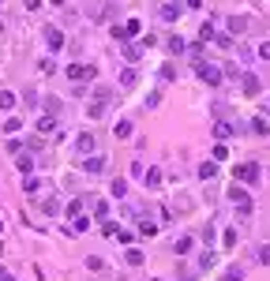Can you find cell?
<instances>
[{
	"label": "cell",
	"instance_id": "6da1fadb",
	"mask_svg": "<svg viewBox=\"0 0 270 281\" xmlns=\"http://www.w3.org/2000/svg\"><path fill=\"white\" fill-rule=\"evenodd\" d=\"M68 79H71V86H86V83L98 79V68H94V64H71Z\"/></svg>",
	"mask_w": 270,
	"mask_h": 281
},
{
	"label": "cell",
	"instance_id": "7a4b0ae2",
	"mask_svg": "<svg viewBox=\"0 0 270 281\" xmlns=\"http://www.w3.org/2000/svg\"><path fill=\"white\" fill-rule=\"evenodd\" d=\"M109 105H113V90H105V86H98V101H94V105L86 109V116H90V120H98V116H101L105 109H109Z\"/></svg>",
	"mask_w": 270,
	"mask_h": 281
},
{
	"label": "cell",
	"instance_id": "3957f363",
	"mask_svg": "<svg viewBox=\"0 0 270 281\" xmlns=\"http://www.w3.org/2000/svg\"><path fill=\"white\" fill-rule=\"evenodd\" d=\"M233 176H237L240 184H259V165L255 161H244V165L233 169Z\"/></svg>",
	"mask_w": 270,
	"mask_h": 281
},
{
	"label": "cell",
	"instance_id": "277c9868",
	"mask_svg": "<svg viewBox=\"0 0 270 281\" xmlns=\"http://www.w3.org/2000/svg\"><path fill=\"white\" fill-rule=\"evenodd\" d=\"M199 79H203L206 86H218L225 75H222V68H218V64H199Z\"/></svg>",
	"mask_w": 270,
	"mask_h": 281
},
{
	"label": "cell",
	"instance_id": "5b68a950",
	"mask_svg": "<svg viewBox=\"0 0 270 281\" xmlns=\"http://www.w3.org/2000/svg\"><path fill=\"white\" fill-rule=\"evenodd\" d=\"M45 45H49V53H60L64 49V34L57 27H45Z\"/></svg>",
	"mask_w": 270,
	"mask_h": 281
},
{
	"label": "cell",
	"instance_id": "8992f818",
	"mask_svg": "<svg viewBox=\"0 0 270 281\" xmlns=\"http://www.w3.org/2000/svg\"><path fill=\"white\" fill-rule=\"evenodd\" d=\"M240 90H244V94H248V98H255L259 90H263V79H259V75H244Z\"/></svg>",
	"mask_w": 270,
	"mask_h": 281
},
{
	"label": "cell",
	"instance_id": "52a82bcc",
	"mask_svg": "<svg viewBox=\"0 0 270 281\" xmlns=\"http://www.w3.org/2000/svg\"><path fill=\"white\" fill-rule=\"evenodd\" d=\"M105 165H109V161H105V157H98V154H90V157L83 161V169L90 172V176H98V172H105Z\"/></svg>",
	"mask_w": 270,
	"mask_h": 281
},
{
	"label": "cell",
	"instance_id": "ba28073f",
	"mask_svg": "<svg viewBox=\"0 0 270 281\" xmlns=\"http://www.w3.org/2000/svg\"><path fill=\"white\" fill-rule=\"evenodd\" d=\"M248 30V15H229V34H244Z\"/></svg>",
	"mask_w": 270,
	"mask_h": 281
},
{
	"label": "cell",
	"instance_id": "9c48e42d",
	"mask_svg": "<svg viewBox=\"0 0 270 281\" xmlns=\"http://www.w3.org/2000/svg\"><path fill=\"white\" fill-rule=\"evenodd\" d=\"M75 150H79V154H90V150H94V135H90V131H83V135L75 139Z\"/></svg>",
	"mask_w": 270,
	"mask_h": 281
},
{
	"label": "cell",
	"instance_id": "30bf717a",
	"mask_svg": "<svg viewBox=\"0 0 270 281\" xmlns=\"http://www.w3.org/2000/svg\"><path fill=\"white\" fill-rule=\"evenodd\" d=\"M169 53H176V56L188 53V42L180 38V34H169Z\"/></svg>",
	"mask_w": 270,
	"mask_h": 281
},
{
	"label": "cell",
	"instance_id": "8fae6325",
	"mask_svg": "<svg viewBox=\"0 0 270 281\" xmlns=\"http://www.w3.org/2000/svg\"><path fill=\"white\" fill-rule=\"evenodd\" d=\"M229 135H233V124L229 120H218L214 124V139H229Z\"/></svg>",
	"mask_w": 270,
	"mask_h": 281
},
{
	"label": "cell",
	"instance_id": "7c38bea8",
	"mask_svg": "<svg viewBox=\"0 0 270 281\" xmlns=\"http://www.w3.org/2000/svg\"><path fill=\"white\" fill-rule=\"evenodd\" d=\"M161 19H165V23H173V19H176V15H180V8H176V4H161Z\"/></svg>",
	"mask_w": 270,
	"mask_h": 281
},
{
	"label": "cell",
	"instance_id": "4fadbf2b",
	"mask_svg": "<svg viewBox=\"0 0 270 281\" xmlns=\"http://www.w3.org/2000/svg\"><path fill=\"white\" fill-rule=\"evenodd\" d=\"M109 191H113V199H124V195H128V180H113V184H109Z\"/></svg>",
	"mask_w": 270,
	"mask_h": 281
},
{
	"label": "cell",
	"instance_id": "5bb4252c",
	"mask_svg": "<svg viewBox=\"0 0 270 281\" xmlns=\"http://www.w3.org/2000/svg\"><path fill=\"white\" fill-rule=\"evenodd\" d=\"M214 172H218V165H214V161H203L199 165V180H214Z\"/></svg>",
	"mask_w": 270,
	"mask_h": 281
},
{
	"label": "cell",
	"instance_id": "9a60e30c",
	"mask_svg": "<svg viewBox=\"0 0 270 281\" xmlns=\"http://www.w3.org/2000/svg\"><path fill=\"white\" fill-rule=\"evenodd\" d=\"M38 131H42V135L57 131V120H53V116H42V120H38Z\"/></svg>",
	"mask_w": 270,
	"mask_h": 281
},
{
	"label": "cell",
	"instance_id": "2e32d148",
	"mask_svg": "<svg viewBox=\"0 0 270 281\" xmlns=\"http://www.w3.org/2000/svg\"><path fill=\"white\" fill-rule=\"evenodd\" d=\"M146 187H161V169H150V172H146Z\"/></svg>",
	"mask_w": 270,
	"mask_h": 281
},
{
	"label": "cell",
	"instance_id": "e0dca14e",
	"mask_svg": "<svg viewBox=\"0 0 270 281\" xmlns=\"http://www.w3.org/2000/svg\"><path fill=\"white\" fill-rule=\"evenodd\" d=\"M15 165H19V172H27V176H30V172H34V157H30V154H23L19 161H15Z\"/></svg>",
	"mask_w": 270,
	"mask_h": 281
},
{
	"label": "cell",
	"instance_id": "ac0fdd59",
	"mask_svg": "<svg viewBox=\"0 0 270 281\" xmlns=\"http://www.w3.org/2000/svg\"><path fill=\"white\" fill-rule=\"evenodd\" d=\"M113 135H116V139H128V135H131V120H120Z\"/></svg>",
	"mask_w": 270,
	"mask_h": 281
},
{
	"label": "cell",
	"instance_id": "d6986e66",
	"mask_svg": "<svg viewBox=\"0 0 270 281\" xmlns=\"http://www.w3.org/2000/svg\"><path fill=\"white\" fill-rule=\"evenodd\" d=\"M191 244H195L191 236H180V240H176V255H188V251H191Z\"/></svg>",
	"mask_w": 270,
	"mask_h": 281
},
{
	"label": "cell",
	"instance_id": "ffe728a7",
	"mask_svg": "<svg viewBox=\"0 0 270 281\" xmlns=\"http://www.w3.org/2000/svg\"><path fill=\"white\" fill-rule=\"evenodd\" d=\"M124 34H128V38H135V34H143V23H139V19H128V27H124Z\"/></svg>",
	"mask_w": 270,
	"mask_h": 281
},
{
	"label": "cell",
	"instance_id": "44dd1931",
	"mask_svg": "<svg viewBox=\"0 0 270 281\" xmlns=\"http://www.w3.org/2000/svg\"><path fill=\"white\" fill-rule=\"evenodd\" d=\"M15 105V94L12 90H0V109H12Z\"/></svg>",
	"mask_w": 270,
	"mask_h": 281
},
{
	"label": "cell",
	"instance_id": "7402d4cb",
	"mask_svg": "<svg viewBox=\"0 0 270 281\" xmlns=\"http://www.w3.org/2000/svg\"><path fill=\"white\" fill-rule=\"evenodd\" d=\"M252 131H255V135H267V120H263V116H252Z\"/></svg>",
	"mask_w": 270,
	"mask_h": 281
},
{
	"label": "cell",
	"instance_id": "603a6c76",
	"mask_svg": "<svg viewBox=\"0 0 270 281\" xmlns=\"http://www.w3.org/2000/svg\"><path fill=\"white\" fill-rule=\"evenodd\" d=\"M23 187H27V195H38V187H42V184H38V176H27Z\"/></svg>",
	"mask_w": 270,
	"mask_h": 281
},
{
	"label": "cell",
	"instance_id": "cb8c5ba5",
	"mask_svg": "<svg viewBox=\"0 0 270 281\" xmlns=\"http://www.w3.org/2000/svg\"><path fill=\"white\" fill-rule=\"evenodd\" d=\"M214 45H218V49H233L237 42H233V34H218V42H214Z\"/></svg>",
	"mask_w": 270,
	"mask_h": 281
},
{
	"label": "cell",
	"instance_id": "d4e9b609",
	"mask_svg": "<svg viewBox=\"0 0 270 281\" xmlns=\"http://www.w3.org/2000/svg\"><path fill=\"white\" fill-rule=\"evenodd\" d=\"M214 161H229V146L218 142V146H214Z\"/></svg>",
	"mask_w": 270,
	"mask_h": 281
},
{
	"label": "cell",
	"instance_id": "484cf974",
	"mask_svg": "<svg viewBox=\"0 0 270 281\" xmlns=\"http://www.w3.org/2000/svg\"><path fill=\"white\" fill-rule=\"evenodd\" d=\"M161 79H165V83H173V79H176V68H173V64H161Z\"/></svg>",
	"mask_w": 270,
	"mask_h": 281
},
{
	"label": "cell",
	"instance_id": "4316f807",
	"mask_svg": "<svg viewBox=\"0 0 270 281\" xmlns=\"http://www.w3.org/2000/svg\"><path fill=\"white\" fill-rule=\"evenodd\" d=\"M86 225H90V218H75V225H71L68 233H86Z\"/></svg>",
	"mask_w": 270,
	"mask_h": 281
},
{
	"label": "cell",
	"instance_id": "83f0119b",
	"mask_svg": "<svg viewBox=\"0 0 270 281\" xmlns=\"http://www.w3.org/2000/svg\"><path fill=\"white\" fill-rule=\"evenodd\" d=\"M4 131H8V135H15V131H23V124H19V116H12V120L4 124Z\"/></svg>",
	"mask_w": 270,
	"mask_h": 281
},
{
	"label": "cell",
	"instance_id": "f1b7e54d",
	"mask_svg": "<svg viewBox=\"0 0 270 281\" xmlns=\"http://www.w3.org/2000/svg\"><path fill=\"white\" fill-rule=\"evenodd\" d=\"M101 233H105V236H116V221H109V218H105V221H101Z\"/></svg>",
	"mask_w": 270,
	"mask_h": 281
},
{
	"label": "cell",
	"instance_id": "f546056e",
	"mask_svg": "<svg viewBox=\"0 0 270 281\" xmlns=\"http://www.w3.org/2000/svg\"><path fill=\"white\" fill-rule=\"evenodd\" d=\"M105 266V263H101V255H90V259H86V270H101Z\"/></svg>",
	"mask_w": 270,
	"mask_h": 281
},
{
	"label": "cell",
	"instance_id": "4dcf8cb0",
	"mask_svg": "<svg viewBox=\"0 0 270 281\" xmlns=\"http://www.w3.org/2000/svg\"><path fill=\"white\" fill-rule=\"evenodd\" d=\"M210 38H214V27H210V23H206V27L199 30V45H203V42H210Z\"/></svg>",
	"mask_w": 270,
	"mask_h": 281
},
{
	"label": "cell",
	"instance_id": "1f68e13d",
	"mask_svg": "<svg viewBox=\"0 0 270 281\" xmlns=\"http://www.w3.org/2000/svg\"><path fill=\"white\" fill-rule=\"evenodd\" d=\"M45 214H60V203H57V199H45Z\"/></svg>",
	"mask_w": 270,
	"mask_h": 281
},
{
	"label": "cell",
	"instance_id": "d6a6232c",
	"mask_svg": "<svg viewBox=\"0 0 270 281\" xmlns=\"http://www.w3.org/2000/svg\"><path fill=\"white\" fill-rule=\"evenodd\" d=\"M222 244H225V248H233V244H237V233H233V229H225V236H222Z\"/></svg>",
	"mask_w": 270,
	"mask_h": 281
},
{
	"label": "cell",
	"instance_id": "836d02e7",
	"mask_svg": "<svg viewBox=\"0 0 270 281\" xmlns=\"http://www.w3.org/2000/svg\"><path fill=\"white\" fill-rule=\"evenodd\" d=\"M128 263L131 266H143V251H128Z\"/></svg>",
	"mask_w": 270,
	"mask_h": 281
},
{
	"label": "cell",
	"instance_id": "e575fe53",
	"mask_svg": "<svg viewBox=\"0 0 270 281\" xmlns=\"http://www.w3.org/2000/svg\"><path fill=\"white\" fill-rule=\"evenodd\" d=\"M259 263H267V266H270V248H259Z\"/></svg>",
	"mask_w": 270,
	"mask_h": 281
},
{
	"label": "cell",
	"instance_id": "d590c367",
	"mask_svg": "<svg viewBox=\"0 0 270 281\" xmlns=\"http://www.w3.org/2000/svg\"><path fill=\"white\" fill-rule=\"evenodd\" d=\"M259 56H263V60H270V42H263V45H259Z\"/></svg>",
	"mask_w": 270,
	"mask_h": 281
},
{
	"label": "cell",
	"instance_id": "8d00e7d4",
	"mask_svg": "<svg viewBox=\"0 0 270 281\" xmlns=\"http://www.w3.org/2000/svg\"><path fill=\"white\" fill-rule=\"evenodd\" d=\"M222 281H240V270H229V274H225Z\"/></svg>",
	"mask_w": 270,
	"mask_h": 281
},
{
	"label": "cell",
	"instance_id": "74e56055",
	"mask_svg": "<svg viewBox=\"0 0 270 281\" xmlns=\"http://www.w3.org/2000/svg\"><path fill=\"white\" fill-rule=\"evenodd\" d=\"M23 4H27L30 12H38V8H42V0H23Z\"/></svg>",
	"mask_w": 270,
	"mask_h": 281
},
{
	"label": "cell",
	"instance_id": "f35d334b",
	"mask_svg": "<svg viewBox=\"0 0 270 281\" xmlns=\"http://www.w3.org/2000/svg\"><path fill=\"white\" fill-rule=\"evenodd\" d=\"M0 281H15V278H12V274H4V270H0Z\"/></svg>",
	"mask_w": 270,
	"mask_h": 281
},
{
	"label": "cell",
	"instance_id": "ab89813d",
	"mask_svg": "<svg viewBox=\"0 0 270 281\" xmlns=\"http://www.w3.org/2000/svg\"><path fill=\"white\" fill-rule=\"evenodd\" d=\"M199 4H203V0H188V8H199Z\"/></svg>",
	"mask_w": 270,
	"mask_h": 281
},
{
	"label": "cell",
	"instance_id": "60d3db41",
	"mask_svg": "<svg viewBox=\"0 0 270 281\" xmlns=\"http://www.w3.org/2000/svg\"><path fill=\"white\" fill-rule=\"evenodd\" d=\"M49 4H64V0H49Z\"/></svg>",
	"mask_w": 270,
	"mask_h": 281
},
{
	"label": "cell",
	"instance_id": "b9f144b4",
	"mask_svg": "<svg viewBox=\"0 0 270 281\" xmlns=\"http://www.w3.org/2000/svg\"><path fill=\"white\" fill-rule=\"evenodd\" d=\"M267 116H270V105H267Z\"/></svg>",
	"mask_w": 270,
	"mask_h": 281
},
{
	"label": "cell",
	"instance_id": "7bdbcfd3",
	"mask_svg": "<svg viewBox=\"0 0 270 281\" xmlns=\"http://www.w3.org/2000/svg\"><path fill=\"white\" fill-rule=\"evenodd\" d=\"M0 30H4V23H0Z\"/></svg>",
	"mask_w": 270,
	"mask_h": 281
},
{
	"label": "cell",
	"instance_id": "ee69618b",
	"mask_svg": "<svg viewBox=\"0 0 270 281\" xmlns=\"http://www.w3.org/2000/svg\"><path fill=\"white\" fill-rule=\"evenodd\" d=\"M0 4H4V0H0Z\"/></svg>",
	"mask_w": 270,
	"mask_h": 281
}]
</instances>
